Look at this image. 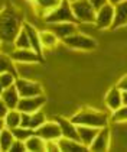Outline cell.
Here are the masks:
<instances>
[{
	"label": "cell",
	"mask_w": 127,
	"mask_h": 152,
	"mask_svg": "<svg viewBox=\"0 0 127 152\" xmlns=\"http://www.w3.org/2000/svg\"><path fill=\"white\" fill-rule=\"evenodd\" d=\"M23 22L19 13L13 9H3L0 12V41L1 42H15L16 36L22 31Z\"/></svg>",
	"instance_id": "1"
},
{
	"label": "cell",
	"mask_w": 127,
	"mask_h": 152,
	"mask_svg": "<svg viewBox=\"0 0 127 152\" xmlns=\"http://www.w3.org/2000/svg\"><path fill=\"white\" fill-rule=\"evenodd\" d=\"M71 120L75 125H84V126H92V128H104L110 123V116L104 112L94 110V109H82L77 112Z\"/></svg>",
	"instance_id": "2"
},
{
	"label": "cell",
	"mask_w": 127,
	"mask_h": 152,
	"mask_svg": "<svg viewBox=\"0 0 127 152\" xmlns=\"http://www.w3.org/2000/svg\"><path fill=\"white\" fill-rule=\"evenodd\" d=\"M44 20L46 25L51 23H59V22H72V23H78L75 15L72 12L71 7V0H62L55 9H52L51 12H48L44 16Z\"/></svg>",
	"instance_id": "3"
},
{
	"label": "cell",
	"mask_w": 127,
	"mask_h": 152,
	"mask_svg": "<svg viewBox=\"0 0 127 152\" xmlns=\"http://www.w3.org/2000/svg\"><path fill=\"white\" fill-rule=\"evenodd\" d=\"M71 7L78 23L94 25L97 9L92 6L90 0H71Z\"/></svg>",
	"instance_id": "4"
},
{
	"label": "cell",
	"mask_w": 127,
	"mask_h": 152,
	"mask_svg": "<svg viewBox=\"0 0 127 152\" xmlns=\"http://www.w3.org/2000/svg\"><path fill=\"white\" fill-rule=\"evenodd\" d=\"M110 149L127 151V122L113 123L110 126Z\"/></svg>",
	"instance_id": "5"
},
{
	"label": "cell",
	"mask_w": 127,
	"mask_h": 152,
	"mask_svg": "<svg viewBox=\"0 0 127 152\" xmlns=\"http://www.w3.org/2000/svg\"><path fill=\"white\" fill-rule=\"evenodd\" d=\"M62 42L68 48L80 49V51H94L95 48L98 47V42L94 38L85 35V34H81V32H77L74 35L65 38Z\"/></svg>",
	"instance_id": "6"
},
{
	"label": "cell",
	"mask_w": 127,
	"mask_h": 152,
	"mask_svg": "<svg viewBox=\"0 0 127 152\" xmlns=\"http://www.w3.org/2000/svg\"><path fill=\"white\" fill-rule=\"evenodd\" d=\"M113 22H114V4L107 3V4H104L103 7H100L97 10L94 26L97 29H101V31H104V29H111Z\"/></svg>",
	"instance_id": "7"
},
{
	"label": "cell",
	"mask_w": 127,
	"mask_h": 152,
	"mask_svg": "<svg viewBox=\"0 0 127 152\" xmlns=\"http://www.w3.org/2000/svg\"><path fill=\"white\" fill-rule=\"evenodd\" d=\"M46 104V97L44 94L39 96H32V97H20L17 110L22 113H35L41 110Z\"/></svg>",
	"instance_id": "8"
},
{
	"label": "cell",
	"mask_w": 127,
	"mask_h": 152,
	"mask_svg": "<svg viewBox=\"0 0 127 152\" xmlns=\"http://www.w3.org/2000/svg\"><path fill=\"white\" fill-rule=\"evenodd\" d=\"M10 57L15 62H20V64H38V62L44 61V57L39 55L32 48H28V49L15 48L13 52L10 54Z\"/></svg>",
	"instance_id": "9"
},
{
	"label": "cell",
	"mask_w": 127,
	"mask_h": 152,
	"mask_svg": "<svg viewBox=\"0 0 127 152\" xmlns=\"http://www.w3.org/2000/svg\"><path fill=\"white\" fill-rule=\"evenodd\" d=\"M15 86L17 88V91L20 94V97H32V96H39L44 94V88L39 83L33 80H28V78H16Z\"/></svg>",
	"instance_id": "10"
},
{
	"label": "cell",
	"mask_w": 127,
	"mask_h": 152,
	"mask_svg": "<svg viewBox=\"0 0 127 152\" xmlns=\"http://www.w3.org/2000/svg\"><path fill=\"white\" fill-rule=\"evenodd\" d=\"M36 135H39L42 139L45 140H58L62 133H61V128H59V123L55 120H46L45 123H42L39 128L35 130Z\"/></svg>",
	"instance_id": "11"
},
{
	"label": "cell",
	"mask_w": 127,
	"mask_h": 152,
	"mask_svg": "<svg viewBox=\"0 0 127 152\" xmlns=\"http://www.w3.org/2000/svg\"><path fill=\"white\" fill-rule=\"evenodd\" d=\"M92 152H105L110 149V126H104L98 130L95 139L88 148Z\"/></svg>",
	"instance_id": "12"
},
{
	"label": "cell",
	"mask_w": 127,
	"mask_h": 152,
	"mask_svg": "<svg viewBox=\"0 0 127 152\" xmlns=\"http://www.w3.org/2000/svg\"><path fill=\"white\" fill-rule=\"evenodd\" d=\"M49 29L59 38V41H64L65 38L74 35L78 32V23L72 22H59V23H51Z\"/></svg>",
	"instance_id": "13"
},
{
	"label": "cell",
	"mask_w": 127,
	"mask_h": 152,
	"mask_svg": "<svg viewBox=\"0 0 127 152\" xmlns=\"http://www.w3.org/2000/svg\"><path fill=\"white\" fill-rule=\"evenodd\" d=\"M46 122L45 113H42L41 110L35 112V113H22V119H20V126L29 128L32 130H36L42 123Z\"/></svg>",
	"instance_id": "14"
},
{
	"label": "cell",
	"mask_w": 127,
	"mask_h": 152,
	"mask_svg": "<svg viewBox=\"0 0 127 152\" xmlns=\"http://www.w3.org/2000/svg\"><path fill=\"white\" fill-rule=\"evenodd\" d=\"M57 122L59 123L61 133H62L64 138L80 140V136H78V128H77V125H75L71 119H65V117H62V116H58Z\"/></svg>",
	"instance_id": "15"
},
{
	"label": "cell",
	"mask_w": 127,
	"mask_h": 152,
	"mask_svg": "<svg viewBox=\"0 0 127 152\" xmlns=\"http://www.w3.org/2000/svg\"><path fill=\"white\" fill-rule=\"evenodd\" d=\"M127 26V0L114 4V22L111 29H120Z\"/></svg>",
	"instance_id": "16"
},
{
	"label": "cell",
	"mask_w": 127,
	"mask_h": 152,
	"mask_svg": "<svg viewBox=\"0 0 127 152\" xmlns=\"http://www.w3.org/2000/svg\"><path fill=\"white\" fill-rule=\"evenodd\" d=\"M104 103H105V107L110 110V112H113L115 109H118L120 106L123 104V100H121V90L115 86V87H111L107 94H105V97H104Z\"/></svg>",
	"instance_id": "17"
},
{
	"label": "cell",
	"mask_w": 127,
	"mask_h": 152,
	"mask_svg": "<svg viewBox=\"0 0 127 152\" xmlns=\"http://www.w3.org/2000/svg\"><path fill=\"white\" fill-rule=\"evenodd\" d=\"M23 29L26 31V34L29 36V41H30V47L33 51H36L39 55L44 57V47L41 44V38H39V31L35 29L33 25L30 23H23Z\"/></svg>",
	"instance_id": "18"
},
{
	"label": "cell",
	"mask_w": 127,
	"mask_h": 152,
	"mask_svg": "<svg viewBox=\"0 0 127 152\" xmlns=\"http://www.w3.org/2000/svg\"><path fill=\"white\" fill-rule=\"evenodd\" d=\"M78 128V136H80V142L82 145H85L87 148H90L92 140L95 139L97 133L100 128H92V126H84V125H77Z\"/></svg>",
	"instance_id": "19"
},
{
	"label": "cell",
	"mask_w": 127,
	"mask_h": 152,
	"mask_svg": "<svg viewBox=\"0 0 127 152\" xmlns=\"http://www.w3.org/2000/svg\"><path fill=\"white\" fill-rule=\"evenodd\" d=\"M58 143H59V148L61 151L65 152H84V151H90L85 145H82L80 140L75 139H69V138H64L61 136L58 139Z\"/></svg>",
	"instance_id": "20"
},
{
	"label": "cell",
	"mask_w": 127,
	"mask_h": 152,
	"mask_svg": "<svg viewBox=\"0 0 127 152\" xmlns=\"http://www.w3.org/2000/svg\"><path fill=\"white\" fill-rule=\"evenodd\" d=\"M3 99V102L6 103V106L9 109H17V104H19V100H20V94L17 91L16 86H10L7 88H4V91L0 96Z\"/></svg>",
	"instance_id": "21"
},
{
	"label": "cell",
	"mask_w": 127,
	"mask_h": 152,
	"mask_svg": "<svg viewBox=\"0 0 127 152\" xmlns=\"http://www.w3.org/2000/svg\"><path fill=\"white\" fill-rule=\"evenodd\" d=\"M25 145H26V151L30 152H42L45 151V139H42L39 135H30L28 139L25 140Z\"/></svg>",
	"instance_id": "22"
},
{
	"label": "cell",
	"mask_w": 127,
	"mask_h": 152,
	"mask_svg": "<svg viewBox=\"0 0 127 152\" xmlns=\"http://www.w3.org/2000/svg\"><path fill=\"white\" fill-rule=\"evenodd\" d=\"M39 38H41V44L44 49H51V48H55L57 44L59 42V38H58L51 29H46V31H41L39 32Z\"/></svg>",
	"instance_id": "23"
},
{
	"label": "cell",
	"mask_w": 127,
	"mask_h": 152,
	"mask_svg": "<svg viewBox=\"0 0 127 152\" xmlns=\"http://www.w3.org/2000/svg\"><path fill=\"white\" fill-rule=\"evenodd\" d=\"M20 119H22V112H19L17 109H9V112L4 116V125L9 129L17 128L20 126Z\"/></svg>",
	"instance_id": "24"
},
{
	"label": "cell",
	"mask_w": 127,
	"mask_h": 152,
	"mask_svg": "<svg viewBox=\"0 0 127 152\" xmlns=\"http://www.w3.org/2000/svg\"><path fill=\"white\" fill-rule=\"evenodd\" d=\"M15 140L12 129L4 128L0 133V151H10V146Z\"/></svg>",
	"instance_id": "25"
},
{
	"label": "cell",
	"mask_w": 127,
	"mask_h": 152,
	"mask_svg": "<svg viewBox=\"0 0 127 152\" xmlns=\"http://www.w3.org/2000/svg\"><path fill=\"white\" fill-rule=\"evenodd\" d=\"M15 61L12 59V57L9 54H4V52H0V72H13L15 75H17V71L15 68Z\"/></svg>",
	"instance_id": "26"
},
{
	"label": "cell",
	"mask_w": 127,
	"mask_h": 152,
	"mask_svg": "<svg viewBox=\"0 0 127 152\" xmlns=\"http://www.w3.org/2000/svg\"><path fill=\"white\" fill-rule=\"evenodd\" d=\"M61 1H62V0H35L33 4L36 9L42 10V12L46 15L48 12H51L52 9H55ZM45 15H44V16H45Z\"/></svg>",
	"instance_id": "27"
},
{
	"label": "cell",
	"mask_w": 127,
	"mask_h": 152,
	"mask_svg": "<svg viewBox=\"0 0 127 152\" xmlns=\"http://www.w3.org/2000/svg\"><path fill=\"white\" fill-rule=\"evenodd\" d=\"M110 122L113 123H124L127 122V106L121 104L118 109H115L110 115Z\"/></svg>",
	"instance_id": "28"
},
{
	"label": "cell",
	"mask_w": 127,
	"mask_h": 152,
	"mask_svg": "<svg viewBox=\"0 0 127 152\" xmlns=\"http://www.w3.org/2000/svg\"><path fill=\"white\" fill-rule=\"evenodd\" d=\"M12 132H13V136H15V139H19V140H26L30 135H33L35 130L29 128H25V126H17V128H13L12 129Z\"/></svg>",
	"instance_id": "29"
},
{
	"label": "cell",
	"mask_w": 127,
	"mask_h": 152,
	"mask_svg": "<svg viewBox=\"0 0 127 152\" xmlns=\"http://www.w3.org/2000/svg\"><path fill=\"white\" fill-rule=\"evenodd\" d=\"M15 48H25V49H28V48H32L30 47V41H29V36L26 34V31L22 28V31L19 32V35L16 36V39H15Z\"/></svg>",
	"instance_id": "30"
},
{
	"label": "cell",
	"mask_w": 127,
	"mask_h": 152,
	"mask_svg": "<svg viewBox=\"0 0 127 152\" xmlns=\"http://www.w3.org/2000/svg\"><path fill=\"white\" fill-rule=\"evenodd\" d=\"M16 78H17V75H15L13 72H9V71L0 72V84H1L4 88H7V87H10V86H15Z\"/></svg>",
	"instance_id": "31"
},
{
	"label": "cell",
	"mask_w": 127,
	"mask_h": 152,
	"mask_svg": "<svg viewBox=\"0 0 127 152\" xmlns=\"http://www.w3.org/2000/svg\"><path fill=\"white\" fill-rule=\"evenodd\" d=\"M26 151V145H25V140H19L15 139L13 143L10 146V151L9 152H25Z\"/></svg>",
	"instance_id": "32"
},
{
	"label": "cell",
	"mask_w": 127,
	"mask_h": 152,
	"mask_svg": "<svg viewBox=\"0 0 127 152\" xmlns=\"http://www.w3.org/2000/svg\"><path fill=\"white\" fill-rule=\"evenodd\" d=\"M45 151H49V152H58V151H61L58 140H45Z\"/></svg>",
	"instance_id": "33"
},
{
	"label": "cell",
	"mask_w": 127,
	"mask_h": 152,
	"mask_svg": "<svg viewBox=\"0 0 127 152\" xmlns=\"http://www.w3.org/2000/svg\"><path fill=\"white\" fill-rule=\"evenodd\" d=\"M117 87L121 90V91H127V75H123L118 83H117Z\"/></svg>",
	"instance_id": "34"
},
{
	"label": "cell",
	"mask_w": 127,
	"mask_h": 152,
	"mask_svg": "<svg viewBox=\"0 0 127 152\" xmlns=\"http://www.w3.org/2000/svg\"><path fill=\"white\" fill-rule=\"evenodd\" d=\"M7 112H9V107L6 106V103L3 102V99L0 97V119H4Z\"/></svg>",
	"instance_id": "35"
},
{
	"label": "cell",
	"mask_w": 127,
	"mask_h": 152,
	"mask_svg": "<svg viewBox=\"0 0 127 152\" xmlns=\"http://www.w3.org/2000/svg\"><path fill=\"white\" fill-rule=\"evenodd\" d=\"M90 1H91V4L97 9V10H98L100 7H103L104 4H107V3H108V0H90Z\"/></svg>",
	"instance_id": "36"
},
{
	"label": "cell",
	"mask_w": 127,
	"mask_h": 152,
	"mask_svg": "<svg viewBox=\"0 0 127 152\" xmlns=\"http://www.w3.org/2000/svg\"><path fill=\"white\" fill-rule=\"evenodd\" d=\"M121 100H123V104L127 106V91H121Z\"/></svg>",
	"instance_id": "37"
},
{
	"label": "cell",
	"mask_w": 127,
	"mask_h": 152,
	"mask_svg": "<svg viewBox=\"0 0 127 152\" xmlns=\"http://www.w3.org/2000/svg\"><path fill=\"white\" fill-rule=\"evenodd\" d=\"M6 128V125H4V119H0V133H1V130Z\"/></svg>",
	"instance_id": "38"
},
{
	"label": "cell",
	"mask_w": 127,
	"mask_h": 152,
	"mask_svg": "<svg viewBox=\"0 0 127 152\" xmlns=\"http://www.w3.org/2000/svg\"><path fill=\"white\" fill-rule=\"evenodd\" d=\"M121 0H108V3H111V4H117V3H120Z\"/></svg>",
	"instance_id": "39"
},
{
	"label": "cell",
	"mask_w": 127,
	"mask_h": 152,
	"mask_svg": "<svg viewBox=\"0 0 127 152\" xmlns=\"http://www.w3.org/2000/svg\"><path fill=\"white\" fill-rule=\"evenodd\" d=\"M3 91H4V87L0 84V96H1V93H3Z\"/></svg>",
	"instance_id": "40"
},
{
	"label": "cell",
	"mask_w": 127,
	"mask_h": 152,
	"mask_svg": "<svg viewBox=\"0 0 127 152\" xmlns=\"http://www.w3.org/2000/svg\"><path fill=\"white\" fill-rule=\"evenodd\" d=\"M29 1H32V3H35V0H29Z\"/></svg>",
	"instance_id": "41"
},
{
	"label": "cell",
	"mask_w": 127,
	"mask_h": 152,
	"mask_svg": "<svg viewBox=\"0 0 127 152\" xmlns=\"http://www.w3.org/2000/svg\"><path fill=\"white\" fill-rule=\"evenodd\" d=\"M0 44H1V41H0Z\"/></svg>",
	"instance_id": "42"
}]
</instances>
